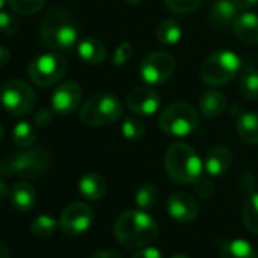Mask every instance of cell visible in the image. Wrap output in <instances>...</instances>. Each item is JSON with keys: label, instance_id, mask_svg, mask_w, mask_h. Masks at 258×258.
<instances>
[{"label": "cell", "instance_id": "6da1fadb", "mask_svg": "<svg viewBox=\"0 0 258 258\" xmlns=\"http://www.w3.org/2000/svg\"><path fill=\"white\" fill-rule=\"evenodd\" d=\"M114 234L124 247H146L158 237V225L142 210H127L115 220Z\"/></svg>", "mask_w": 258, "mask_h": 258}, {"label": "cell", "instance_id": "7a4b0ae2", "mask_svg": "<svg viewBox=\"0 0 258 258\" xmlns=\"http://www.w3.org/2000/svg\"><path fill=\"white\" fill-rule=\"evenodd\" d=\"M40 38L55 52H72L78 47L79 32L70 13L64 8L49 11L40 23Z\"/></svg>", "mask_w": 258, "mask_h": 258}, {"label": "cell", "instance_id": "3957f363", "mask_svg": "<svg viewBox=\"0 0 258 258\" xmlns=\"http://www.w3.org/2000/svg\"><path fill=\"white\" fill-rule=\"evenodd\" d=\"M52 166V154L44 148H26L0 160V175L35 179L44 175Z\"/></svg>", "mask_w": 258, "mask_h": 258}, {"label": "cell", "instance_id": "277c9868", "mask_svg": "<svg viewBox=\"0 0 258 258\" xmlns=\"http://www.w3.org/2000/svg\"><path fill=\"white\" fill-rule=\"evenodd\" d=\"M164 166L167 175L178 184H191L202 173V160L193 148L185 143H173L169 146Z\"/></svg>", "mask_w": 258, "mask_h": 258}, {"label": "cell", "instance_id": "5b68a950", "mask_svg": "<svg viewBox=\"0 0 258 258\" xmlns=\"http://www.w3.org/2000/svg\"><path fill=\"white\" fill-rule=\"evenodd\" d=\"M123 112L121 102L109 93H99L87 99L79 111V118L87 126H108L115 123Z\"/></svg>", "mask_w": 258, "mask_h": 258}, {"label": "cell", "instance_id": "8992f818", "mask_svg": "<svg viewBox=\"0 0 258 258\" xmlns=\"http://www.w3.org/2000/svg\"><path fill=\"white\" fill-rule=\"evenodd\" d=\"M199 123V114L196 108L187 102H175L161 111L158 117L160 129L172 137L190 136Z\"/></svg>", "mask_w": 258, "mask_h": 258}, {"label": "cell", "instance_id": "52a82bcc", "mask_svg": "<svg viewBox=\"0 0 258 258\" xmlns=\"http://www.w3.org/2000/svg\"><path fill=\"white\" fill-rule=\"evenodd\" d=\"M238 72H241V59L226 49L213 52L201 66L202 81L213 87L228 84Z\"/></svg>", "mask_w": 258, "mask_h": 258}, {"label": "cell", "instance_id": "ba28073f", "mask_svg": "<svg viewBox=\"0 0 258 258\" xmlns=\"http://www.w3.org/2000/svg\"><path fill=\"white\" fill-rule=\"evenodd\" d=\"M0 100L11 115H26L35 106V91L20 79H10L0 87Z\"/></svg>", "mask_w": 258, "mask_h": 258}, {"label": "cell", "instance_id": "9c48e42d", "mask_svg": "<svg viewBox=\"0 0 258 258\" xmlns=\"http://www.w3.org/2000/svg\"><path fill=\"white\" fill-rule=\"evenodd\" d=\"M67 72V61L58 52L43 53L28 66L29 79L38 87H50L56 84Z\"/></svg>", "mask_w": 258, "mask_h": 258}, {"label": "cell", "instance_id": "30bf717a", "mask_svg": "<svg viewBox=\"0 0 258 258\" xmlns=\"http://www.w3.org/2000/svg\"><path fill=\"white\" fill-rule=\"evenodd\" d=\"M173 72L175 59L167 52H152L143 59L140 66V75L143 81L149 85L164 84L172 78Z\"/></svg>", "mask_w": 258, "mask_h": 258}, {"label": "cell", "instance_id": "8fae6325", "mask_svg": "<svg viewBox=\"0 0 258 258\" xmlns=\"http://www.w3.org/2000/svg\"><path fill=\"white\" fill-rule=\"evenodd\" d=\"M93 223V210L84 202H75L66 207L59 217V228L67 235H79Z\"/></svg>", "mask_w": 258, "mask_h": 258}, {"label": "cell", "instance_id": "7c38bea8", "mask_svg": "<svg viewBox=\"0 0 258 258\" xmlns=\"http://www.w3.org/2000/svg\"><path fill=\"white\" fill-rule=\"evenodd\" d=\"M82 100V88L76 82H62L52 94V109L59 115H69L78 109Z\"/></svg>", "mask_w": 258, "mask_h": 258}, {"label": "cell", "instance_id": "4fadbf2b", "mask_svg": "<svg viewBox=\"0 0 258 258\" xmlns=\"http://www.w3.org/2000/svg\"><path fill=\"white\" fill-rule=\"evenodd\" d=\"M126 105L136 114L140 115H152L158 111L161 105L160 94L149 87L134 88L126 97Z\"/></svg>", "mask_w": 258, "mask_h": 258}, {"label": "cell", "instance_id": "5bb4252c", "mask_svg": "<svg viewBox=\"0 0 258 258\" xmlns=\"http://www.w3.org/2000/svg\"><path fill=\"white\" fill-rule=\"evenodd\" d=\"M167 211H169L172 219H175L181 223H188L198 217L199 205L191 195L184 193V191H178L169 198Z\"/></svg>", "mask_w": 258, "mask_h": 258}, {"label": "cell", "instance_id": "9a60e30c", "mask_svg": "<svg viewBox=\"0 0 258 258\" xmlns=\"http://www.w3.org/2000/svg\"><path fill=\"white\" fill-rule=\"evenodd\" d=\"M232 31L235 37L244 44H258V16L253 13L237 14Z\"/></svg>", "mask_w": 258, "mask_h": 258}, {"label": "cell", "instance_id": "2e32d148", "mask_svg": "<svg viewBox=\"0 0 258 258\" xmlns=\"http://www.w3.org/2000/svg\"><path fill=\"white\" fill-rule=\"evenodd\" d=\"M231 164H232L231 151L223 145H217L207 152L204 166L210 176H220L229 170Z\"/></svg>", "mask_w": 258, "mask_h": 258}, {"label": "cell", "instance_id": "e0dca14e", "mask_svg": "<svg viewBox=\"0 0 258 258\" xmlns=\"http://www.w3.org/2000/svg\"><path fill=\"white\" fill-rule=\"evenodd\" d=\"M237 17V7L232 0H214L208 11V22L217 29H228Z\"/></svg>", "mask_w": 258, "mask_h": 258}, {"label": "cell", "instance_id": "ac0fdd59", "mask_svg": "<svg viewBox=\"0 0 258 258\" xmlns=\"http://www.w3.org/2000/svg\"><path fill=\"white\" fill-rule=\"evenodd\" d=\"M10 199L13 207L17 211L22 213H28L34 208L37 196H35V190L29 182L20 181L17 184H14V187L10 191Z\"/></svg>", "mask_w": 258, "mask_h": 258}, {"label": "cell", "instance_id": "d6986e66", "mask_svg": "<svg viewBox=\"0 0 258 258\" xmlns=\"http://www.w3.org/2000/svg\"><path fill=\"white\" fill-rule=\"evenodd\" d=\"M78 55L79 58L90 66L102 64L106 58V49L105 46L96 40V38H84L78 43Z\"/></svg>", "mask_w": 258, "mask_h": 258}, {"label": "cell", "instance_id": "ffe728a7", "mask_svg": "<svg viewBox=\"0 0 258 258\" xmlns=\"http://www.w3.org/2000/svg\"><path fill=\"white\" fill-rule=\"evenodd\" d=\"M226 106V99L219 90H208L199 99V111L207 118L219 117Z\"/></svg>", "mask_w": 258, "mask_h": 258}, {"label": "cell", "instance_id": "44dd1931", "mask_svg": "<svg viewBox=\"0 0 258 258\" xmlns=\"http://www.w3.org/2000/svg\"><path fill=\"white\" fill-rule=\"evenodd\" d=\"M79 191L88 201H99L106 193V182L96 172L85 173L79 181Z\"/></svg>", "mask_w": 258, "mask_h": 258}, {"label": "cell", "instance_id": "7402d4cb", "mask_svg": "<svg viewBox=\"0 0 258 258\" xmlns=\"http://www.w3.org/2000/svg\"><path fill=\"white\" fill-rule=\"evenodd\" d=\"M237 134L247 145H258V114L241 112L237 120Z\"/></svg>", "mask_w": 258, "mask_h": 258}, {"label": "cell", "instance_id": "603a6c76", "mask_svg": "<svg viewBox=\"0 0 258 258\" xmlns=\"http://www.w3.org/2000/svg\"><path fill=\"white\" fill-rule=\"evenodd\" d=\"M220 258H258V256L250 243L235 238L222 243Z\"/></svg>", "mask_w": 258, "mask_h": 258}, {"label": "cell", "instance_id": "cb8c5ba5", "mask_svg": "<svg viewBox=\"0 0 258 258\" xmlns=\"http://www.w3.org/2000/svg\"><path fill=\"white\" fill-rule=\"evenodd\" d=\"M240 93L249 100H256L258 99V70L246 66L240 72Z\"/></svg>", "mask_w": 258, "mask_h": 258}, {"label": "cell", "instance_id": "d4e9b609", "mask_svg": "<svg viewBox=\"0 0 258 258\" xmlns=\"http://www.w3.org/2000/svg\"><path fill=\"white\" fill-rule=\"evenodd\" d=\"M155 34H157V38H158L160 43H163L166 46H172V44H176L181 40L182 29H181V26H179V23L176 20L166 19V20L158 23Z\"/></svg>", "mask_w": 258, "mask_h": 258}, {"label": "cell", "instance_id": "484cf974", "mask_svg": "<svg viewBox=\"0 0 258 258\" xmlns=\"http://www.w3.org/2000/svg\"><path fill=\"white\" fill-rule=\"evenodd\" d=\"M241 217L246 229L252 234H258V193L253 191L243 204Z\"/></svg>", "mask_w": 258, "mask_h": 258}, {"label": "cell", "instance_id": "4316f807", "mask_svg": "<svg viewBox=\"0 0 258 258\" xmlns=\"http://www.w3.org/2000/svg\"><path fill=\"white\" fill-rule=\"evenodd\" d=\"M35 127L29 121H20L13 129V142L17 148L26 149L35 143Z\"/></svg>", "mask_w": 258, "mask_h": 258}, {"label": "cell", "instance_id": "83f0119b", "mask_svg": "<svg viewBox=\"0 0 258 258\" xmlns=\"http://www.w3.org/2000/svg\"><path fill=\"white\" fill-rule=\"evenodd\" d=\"M59 223H56V220L52 216L41 214V216H38L31 223V232L35 237H38V238H46V237H50L55 232V229H56Z\"/></svg>", "mask_w": 258, "mask_h": 258}, {"label": "cell", "instance_id": "f1b7e54d", "mask_svg": "<svg viewBox=\"0 0 258 258\" xmlns=\"http://www.w3.org/2000/svg\"><path fill=\"white\" fill-rule=\"evenodd\" d=\"M8 5L16 14L28 17L40 13L46 5V0H8Z\"/></svg>", "mask_w": 258, "mask_h": 258}, {"label": "cell", "instance_id": "f546056e", "mask_svg": "<svg viewBox=\"0 0 258 258\" xmlns=\"http://www.w3.org/2000/svg\"><path fill=\"white\" fill-rule=\"evenodd\" d=\"M136 204L140 210H151L158 201V190L152 184H145L136 191Z\"/></svg>", "mask_w": 258, "mask_h": 258}, {"label": "cell", "instance_id": "4dcf8cb0", "mask_svg": "<svg viewBox=\"0 0 258 258\" xmlns=\"http://www.w3.org/2000/svg\"><path fill=\"white\" fill-rule=\"evenodd\" d=\"M121 134L127 140H140L145 136V124L137 117H124L121 123Z\"/></svg>", "mask_w": 258, "mask_h": 258}, {"label": "cell", "instance_id": "1f68e13d", "mask_svg": "<svg viewBox=\"0 0 258 258\" xmlns=\"http://www.w3.org/2000/svg\"><path fill=\"white\" fill-rule=\"evenodd\" d=\"M164 4L175 14H188L201 7L202 0H164Z\"/></svg>", "mask_w": 258, "mask_h": 258}, {"label": "cell", "instance_id": "d6a6232c", "mask_svg": "<svg viewBox=\"0 0 258 258\" xmlns=\"http://www.w3.org/2000/svg\"><path fill=\"white\" fill-rule=\"evenodd\" d=\"M20 29V22L17 16L7 13V11H0V31L7 35H14Z\"/></svg>", "mask_w": 258, "mask_h": 258}, {"label": "cell", "instance_id": "836d02e7", "mask_svg": "<svg viewBox=\"0 0 258 258\" xmlns=\"http://www.w3.org/2000/svg\"><path fill=\"white\" fill-rule=\"evenodd\" d=\"M134 53V47L131 43H121L112 53V62L115 67H121L124 66L129 59L133 58Z\"/></svg>", "mask_w": 258, "mask_h": 258}, {"label": "cell", "instance_id": "e575fe53", "mask_svg": "<svg viewBox=\"0 0 258 258\" xmlns=\"http://www.w3.org/2000/svg\"><path fill=\"white\" fill-rule=\"evenodd\" d=\"M195 190L198 193L199 198L202 199H208L214 195L216 191V187L214 184L208 179V178H204V176H199L196 181H195Z\"/></svg>", "mask_w": 258, "mask_h": 258}, {"label": "cell", "instance_id": "d590c367", "mask_svg": "<svg viewBox=\"0 0 258 258\" xmlns=\"http://www.w3.org/2000/svg\"><path fill=\"white\" fill-rule=\"evenodd\" d=\"M53 109L49 108H41L35 112L34 115V123L40 127H47L50 126V123L53 121Z\"/></svg>", "mask_w": 258, "mask_h": 258}, {"label": "cell", "instance_id": "8d00e7d4", "mask_svg": "<svg viewBox=\"0 0 258 258\" xmlns=\"http://www.w3.org/2000/svg\"><path fill=\"white\" fill-rule=\"evenodd\" d=\"M131 258H163V255L157 247L146 246V247H142L140 250H137Z\"/></svg>", "mask_w": 258, "mask_h": 258}, {"label": "cell", "instance_id": "74e56055", "mask_svg": "<svg viewBox=\"0 0 258 258\" xmlns=\"http://www.w3.org/2000/svg\"><path fill=\"white\" fill-rule=\"evenodd\" d=\"M91 258H123V255H120L118 252L111 250V249H103V250H99V252L93 253Z\"/></svg>", "mask_w": 258, "mask_h": 258}, {"label": "cell", "instance_id": "f35d334b", "mask_svg": "<svg viewBox=\"0 0 258 258\" xmlns=\"http://www.w3.org/2000/svg\"><path fill=\"white\" fill-rule=\"evenodd\" d=\"M232 4L237 7V10H249L258 4V0H232Z\"/></svg>", "mask_w": 258, "mask_h": 258}, {"label": "cell", "instance_id": "ab89813d", "mask_svg": "<svg viewBox=\"0 0 258 258\" xmlns=\"http://www.w3.org/2000/svg\"><path fill=\"white\" fill-rule=\"evenodd\" d=\"M10 61H11V52L7 47L0 46V67H5Z\"/></svg>", "mask_w": 258, "mask_h": 258}, {"label": "cell", "instance_id": "60d3db41", "mask_svg": "<svg viewBox=\"0 0 258 258\" xmlns=\"http://www.w3.org/2000/svg\"><path fill=\"white\" fill-rule=\"evenodd\" d=\"M10 188H8V185H7V182L4 181V179H0V205H2V202H4V199L10 195Z\"/></svg>", "mask_w": 258, "mask_h": 258}, {"label": "cell", "instance_id": "b9f144b4", "mask_svg": "<svg viewBox=\"0 0 258 258\" xmlns=\"http://www.w3.org/2000/svg\"><path fill=\"white\" fill-rule=\"evenodd\" d=\"M0 258H10V252H8V247L0 241Z\"/></svg>", "mask_w": 258, "mask_h": 258}, {"label": "cell", "instance_id": "7bdbcfd3", "mask_svg": "<svg viewBox=\"0 0 258 258\" xmlns=\"http://www.w3.org/2000/svg\"><path fill=\"white\" fill-rule=\"evenodd\" d=\"M124 4H127V5H139L142 0H123Z\"/></svg>", "mask_w": 258, "mask_h": 258}, {"label": "cell", "instance_id": "ee69618b", "mask_svg": "<svg viewBox=\"0 0 258 258\" xmlns=\"http://www.w3.org/2000/svg\"><path fill=\"white\" fill-rule=\"evenodd\" d=\"M172 258H190L188 255H185V253H176L175 256H172Z\"/></svg>", "mask_w": 258, "mask_h": 258}, {"label": "cell", "instance_id": "f6af8a7d", "mask_svg": "<svg viewBox=\"0 0 258 258\" xmlns=\"http://www.w3.org/2000/svg\"><path fill=\"white\" fill-rule=\"evenodd\" d=\"M2 137H4V124L0 121V140H2Z\"/></svg>", "mask_w": 258, "mask_h": 258}, {"label": "cell", "instance_id": "bcb514c9", "mask_svg": "<svg viewBox=\"0 0 258 258\" xmlns=\"http://www.w3.org/2000/svg\"><path fill=\"white\" fill-rule=\"evenodd\" d=\"M5 4H7V2H5V0H0V11H2V10H4Z\"/></svg>", "mask_w": 258, "mask_h": 258}]
</instances>
